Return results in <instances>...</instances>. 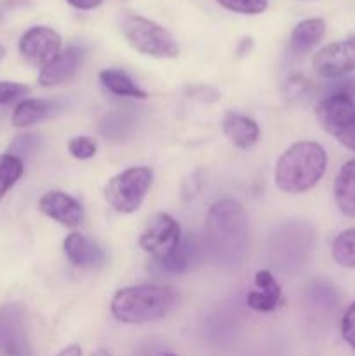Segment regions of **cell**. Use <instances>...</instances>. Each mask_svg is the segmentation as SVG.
<instances>
[{"label": "cell", "mask_w": 355, "mask_h": 356, "mask_svg": "<svg viewBox=\"0 0 355 356\" xmlns=\"http://www.w3.org/2000/svg\"><path fill=\"white\" fill-rule=\"evenodd\" d=\"M249 238L247 214L239 202H214L205 219V247L216 264L235 266L242 259Z\"/></svg>", "instance_id": "6da1fadb"}, {"label": "cell", "mask_w": 355, "mask_h": 356, "mask_svg": "<svg viewBox=\"0 0 355 356\" xmlns=\"http://www.w3.org/2000/svg\"><path fill=\"white\" fill-rule=\"evenodd\" d=\"M180 305V294L169 285H138L120 289L111 299V315L122 323H148L164 318Z\"/></svg>", "instance_id": "7a4b0ae2"}, {"label": "cell", "mask_w": 355, "mask_h": 356, "mask_svg": "<svg viewBox=\"0 0 355 356\" xmlns=\"http://www.w3.org/2000/svg\"><path fill=\"white\" fill-rule=\"evenodd\" d=\"M327 167L326 149L313 141H299L289 146L275 167V183L278 190L298 195L312 190Z\"/></svg>", "instance_id": "3957f363"}, {"label": "cell", "mask_w": 355, "mask_h": 356, "mask_svg": "<svg viewBox=\"0 0 355 356\" xmlns=\"http://www.w3.org/2000/svg\"><path fill=\"white\" fill-rule=\"evenodd\" d=\"M122 31L129 44L146 56L169 59L180 54V45L173 35L164 26L143 16H125L122 21Z\"/></svg>", "instance_id": "277c9868"}, {"label": "cell", "mask_w": 355, "mask_h": 356, "mask_svg": "<svg viewBox=\"0 0 355 356\" xmlns=\"http://www.w3.org/2000/svg\"><path fill=\"white\" fill-rule=\"evenodd\" d=\"M153 181L150 167H131L111 177L104 186V198L120 214H131L141 207Z\"/></svg>", "instance_id": "5b68a950"}, {"label": "cell", "mask_w": 355, "mask_h": 356, "mask_svg": "<svg viewBox=\"0 0 355 356\" xmlns=\"http://www.w3.org/2000/svg\"><path fill=\"white\" fill-rule=\"evenodd\" d=\"M315 113L320 125L355 153V101L345 94H327L317 104Z\"/></svg>", "instance_id": "8992f818"}, {"label": "cell", "mask_w": 355, "mask_h": 356, "mask_svg": "<svg viewBox=\"0 0 355 356\" xmlns=\"http://www.w3.org/2000/svg\"><path fill=\"white\" fill-rule=\"evenodd\" d=\"M180 222L166 212H159L150 219L139 236V245L145 252L153 256L157 263L169 257L181 243Z\"/></svg>", "instance_id": "52a82bcc"}, {"label": "cell", "mask_w": 355, "mask_h": 356, "mask_svg": "<svg viewBox=\"0 0 355 356\" xmlns=\"http://www.w3.org/2000/svg\"><path fill=\"white\" fill-rule=\"evenodd\" d=\"M0 353L3 356H33L23 306L9 302L0 308Z\"/></svg>", "instance_id": "ba28073f"}, {"label": "cell", "mask_w": 355, "mask_h": 356, "mask_svg": "<svg viewBox=\"0 0 355 356\" xmlns=\"http://www.w3.org/2000/svg\"><path fill=\"white\" fill-rule=\"evenodd\" d=\"M313 70L324 79L338 80L355 72V35L320 49L312 59Z\"/></svg>", "instance_id": "9c48e42d"}, {"label": "cell", "mask_w": 355, "mask_h": 356, "mask_svg": "<svg viewBox=\"0 0 355 356\" xmlns=\"http://www.w3.org/2000/svg\"><path fill=\"white\" fill-rule=\"evenodd\" d=\"M19 52L28 63L44 68L61 52V37L52 28L33 26L21 37Z\"/></svg>", "instance_id": "30bf717a"}, {"label": "cell", "mask_w": 355, "mask_h": 356, "mask_svg": "<svg viewBox=\"0 0 355 356\" xmlns=\"http://www.w3.org/2000/svg\"><path fill=\"white\" fill-rule=\"evenodd\" d=\"M84 58H86V51L82 47H77V45L66 47L49 65L42 68L40 75H38V83L42 87H54L68 82L79 72Z\"/></svg>", "instance_id": "8fae6325"}, {"label": "cell", "mask_w": 355, "mask_h": 356, "mask_svg": "<svg viewBox=\"0 0 355 356\" xmlns=\"http://www.w3.org/2000/svg\"><path fill=\"white\" fill-rule=\"evenodd\" d=\"M42 214L54 219L66 228H77L84 219L82 205L63 191H49L38 202Z\"/></svg>", "instance_id": "7c38bea8"}, {"label": "cell", "mask_w": 355, "mask_h": 356, "mask_svg": "<svg viewBox=\"0 0 355 356\" xmlns=\"http://www.w3.org/2000/svg\"><path fill=\"white\" fill-rule=\"evenodd\" d=\"M254 284L258 291H253L247 296V306L254 312L271 313L284 302L282 289L274 275L267 270H260L254 275Z\"/></svg>", "instance_id": "4fadbf2b"}, {"label": "cell", "mask_w": 355, "mask_h": 356, "mask_svg": "<svg viewBox=\"0 0 355 356\" xmlns=\"http://www.w3.org/2000/svg\"><path fill=\"white\" fill-rule=\"evenodd\" d=\"M63 247L68 261L77 268H97L104 263L103 250L80 233H72L66 236Z\"/></svg>", "instance_id": "5bb4252c"}, {"label": "cell", "mask_w": 355, "mask_h": 356, "mask_svg": "<svg viewBox=\"0 0 355 356\" xmlns=\"http://www.w3.org/2000/svg\"><path fill=\"white\" fill-rule=\"evenodd\" d=\"M223 132L233 146L247 149L254 146L260 139V127L249 117L239 113H228L223 120Z\"/></svg>", "instance_id": "9a60e30c"}, {"label": "cell", "mask_w": 355, "mask_h": 356, "mask_svg": "<svg viewBox=\"0 0 355 356\" xmlns=\"http://www.w3.org/2000/svg\"><path fill=\"white\" fill-rule=\"evenodd\" d=\"M324 35H326V21L324 19L310 17V19L301 21L292 30L291 38H289V51L296 56L305 54L322 40Z\"/></svg>", "instance_id": "2e32d148"}, {"label": "cell", "mask_w": 355, "mask_h": 356, "mask_svg": "<svg viewBox=\"0 0 355 356\" xmlns=\"http://www.w3.org/2000/svg\"><path fill=\"white\" fill-rule=\"evenodd\" d=\"M334 202L341 214L355 218V159L348 160L334 179Z\"/></svg>", "instance_id": "e0dca14e"}, {"label": "cell", "mask_w": 355, "mask_h": 356, "mask_svg": "<svg viewBox=\"0 0 355 356\" xmlns=\"http://www.w3.org/2000/svg\"><path fill=\"white\" fill-rule=\"evenodd\" d=\"M56 108H58V103L51 99H24L14 108L13 124L16 127H30V125L51 117Z\"/></svg>", "instance_id": "ac0fdd59"}, {"label": "cell", "mask_w": 355, "mask_h": 356, "mask_svg": "<svg viewBox=\"0 0 355 356\" xmlns=\"http://www.w3.org/2000/svg\"><path fill=\"white\" fill-rule=\"evenodd\" d=\"M100 80L110 92L122 97H134V99H146L148 94L136 86L134 80L127 73L120 70H103L100 73Z\"/></svg>", "instance_id": "d6986e66"}, {"label": "cell", "mask_w": 355, "mask_h": 356, "mask_svg": "<svg viewBox=\"0 0 355 356\" xmlns=\"http://www.w3.org/2000/svg\"><path fill=\"white\" fill-rule=\"evenodd\" d=\"M195 252H197V245H195V238L190 235L187 238H181L178 249L159 264L164 271H169V273H183L191 266Z\"/></svg>", "instance_id": "ffe728a7"}, {"label": "cell", "mask_w": 355, "mask_h": 356, "mask_svg": "<svg viewBox=\"0 0 355 356\" xmlns=\"http://www.w3.org/2000/svg\"><path fill=\"white\" fill-rule=\"evenodd\" d=\"M333 259L343 268H355V226L341 232L331 245Z\"/></svg>", "instance_id": "44dd1931"}, {"label": "cell", "mask_w": 355, "mask_h": 356, "mask_svg": "<svg viewBox=\"0 0 355 356\" xmlns=\"http://www.w3.org/2000/svg\"><path fill=\"white\" fill-rule=\"evenodd\" d=\"M23 160H19L14 155H0V200L3 195L17 183L21 176H23Z\"/></svg>", "instance_id": "7402d4cb"}, {"label": "cell", "mask_w": 355, "mask_h": 356, "mask_svg": "<svg viewBox=\"0 0 355 356\" xmlns=\"http://www.w3.org/2000/svg\"><path fill=\"white\" fill-rule=\"evenodd\" d=\"M216 2L225 9L239 14H249V16L265 13L268 7V0H216Z\"/></svg>", "instance_id": "603a6c76"}, {"label": "cell", "mask_w": 355, "mask_h": 356, "mask_svg": "<svg viewBox=\"0 0 355 356\" xmlns=\"http://www.w3.org/2000/svg\"><path fill=\"white\" fill-rule=\"evenodd\" d=\"M96 143L90 138H87V136H79V138L70 139L68 143V152L79 160L90 159V156L96 155Z\"/></svg>", "instance_id": "cb8c5ba5"}, {"label": "cell", "mask_w": 355, "mask_h": 356, "mask_svg": "<svg viewBox=\"0 0 355 356\" xmlns=\"http://www.w3.org/2000/svg\"><path fill=\"white\" fill-rule=\"evenodd\" d=\"M38 146V138L33 134H24V136H17L14 139L13 145L9 146V155L17 156L19 160H23V156L31 155V153L37 149Z\"/></svg>", "instance_id": "d4e9b609"}, {"label": "cell", "mask_w": 355, "mask_h": 356, "mask_svg": "<svg viewBox=\"0 0 355 356\" xmlns=\"http://www.w3.org/2000/svg\"><path fill=\"white\" fill-rule=\"evenodd\" d=\"M28 92H30V87H26L24 83L0 82V106L10 104L13 101L26 96Z\"/></svg>", "instance_id": "484cf974"}, {"label": "cell", "mask_w": 355, "mask_h": 356, "mask_svg": "<svg viewBox=\"0 0 355 356\" xmlns=\"http://www.w3.org/2000/svg\"><path fill=\"white\" fill-rule=\"evenodd\" d=\"M341 336H343L345 343L355 350V301L345 312L343 318H341Z\"/></svg>", "instance_id": "4316f807"}, {"label": "cell", "mask_w": 355, "mask_h": 356, "mask_svg": "<svg viewBox=\"0 0 355 356\" xmlns=\"http://www.w3.org/2000/svg\"><path fill=\"white\" fill-rule=\"evenodd\" d=\"M327 94H345L350 99L355 101V79H343L338 80Z\"/></svg>", "instance_id": "83f0119b"}, {"label": "cell", "mask_w": 355, "mask_h": 356, "mask_svg": "<svg viewBox=\"0 0 355 356\" xmlns=\"http://www.w3.org/2000/svg\"><path fill=\"white\" fill-rule=\"evenodd\" d=\"M70 6H73L75 9H82V10H89V9H96L97 6H101L103 0H66Z\"/></svg>", "instance_id": "f1b7e54d"}, {"label": "cell", "mask_w": 355, "mask_h": 356, "mask_svg": "<svg viewBox=\"0 0 355 356\" xmlns=\"http://www.w3.org/2000/svg\"><path fill=\"white\" fill-rule=\"evenodd\" d=\"M58 356H82V348L79 344H70L65 350H61Z\"/></svg>", "instance_id": "f546056e"}, {"label": "cell", "mask_w": 355, "mask_h": 356, "mask_svg": "<svg viewBox=\"0 0 355 356\" xmlns=\"http://www.w3.org/2000/svg\"><path fill=\"white\" fill-rule=\"evenodd\" d=\"M90 356H111V355L108 353V351H104V350H97V351H94V353Z\"/></svg>", "instance_id": "4dcf8cb0"}, {"label": "cell", "mask_w": 355, "mask_h": 356, "mask_svg": "<svg viewBox=\"0 0 355 356\" xmlns=\"http://www.w3.org/2000/svg\"><path fill=\"white\" fill-rule=\"evenodd\" d=\"M3 56H6V49H3L2 45H0V61H2V59H3Z\"/></svg>", "instance_id": "1f68e13d"}, {"label": "cell", "mask_w": 355, "mask_h": 356, "mask_svg": "<svg viewBox=\"0 0 355 356\" xmlns=\"http://www.w3.org/2000/svg\"><path fill=\"white\" fill-rule=\"evenodd\" d=\"M162 356H178V355H174V353H164Z\"/></svg>", "instance_id": "d6a6232c"}]
</instances>
